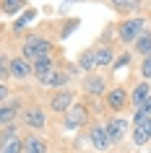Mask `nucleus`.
<instances>
[{"instance_id":"nucleus-1","label":"nucleus","mask_w":151,"mask_h":153,"mask_svg":"<svg viewBox=\"0 0 151 153\" xmlns=\"http://www.w3.org/2000/svg\"><path fill=\"white\" fill-rule=\"evenodd\" d=\"M50 49H52V44H50L47 39H39V36H29V39L24 42V60H42V57L50 55Z\"/></svg>"},{"instance_id":"nucleus-2","label":"nucleus","mask_w":151,"mask_h":153,"mask_svg":"<svg viewBox=\"0 0 151 153\" xmlns=\"http://www.w3.org/2000/svg\"><path fill=\"white\" fill-rule=\"evenodd\" d=\"M146 31V21L143 18H128V21H122L117 29V36L120 42H138V36Z\"/></svg>"},{"instance_id":"nucleus-3","label":"nucleus","mask_w":151,"mask_h":153,"mask_svg":"<svg viewBox=\"0 0 151 153\" xmlns=\"http://www.w3.org/2000/svg\"><path fill=\"white\" fill-rule=\"evenodd\" d=\"M91 143H94V148L96 151H107L112 145V137H110V132H107V125H94L91 127Z\"/></svg>"},{"instance_id":"nucleus-4","label":"nucleus","mask_w":151,"mask_h":153,"mask_svg":"<svg viewBox=\"0 0 151 153\" xmlns=\"http://www.w3.org/2000/svg\"><path fill=\"white\" fill-rule=\"evenodd\" d=\"M86 117H89V114H86V106H78V104H76L71 112L65 114V127H68V130L81 127V125L86 122Z\"/></svg>"},{"instance_id":"nucleus-5","label":"nucleus","mask_w":151,"mask_h":153,"mask_svg":"<svg viewBox=\"0 0 151 153\" xmlns=\"http://www.w3.org/2000/svg\"><path fill=\"white\" fill-rule=\"evenodd\" d=\"M73 94L71 91H60V94H55L52 96V109H55L57 114H63V112H71L73 109Z\"/></svg>"},{"instance_id":"nucleus-6","label":"nucleus","mask_w":151,"mask_h":153,"mask_svg":"<svg viewBox=\"0 0 151 153\" xmlns=\"http://www.w3.org/2000/svg\"><path fill=\"white\" fill-rule=\"evenodd\" d=\"M125 130H128V122L122 120V117H115V120H110V125H107V132H110L112 143H120V140L125 137Z\"/></svg>"},{"instance_id":"nucleus-7","label":"nucleus","mask_w":151,"mask_h":153,"mask_svg":"<svg viewBox=\"0 0 151 153\" xmlns=\"http://www.w3.org/2000/svg\"><path fill=\"white\" fill-rule=\"evenodd\" d=\"M133 140H135L138 145H143V143H149V140H151V117H146V120H141V122H135Z\"/></svg>"},{"instance_id":"nucleus-8","label":"nucleus","mask_w":151,"mask_h":153,"mask_svg":"<svg viewBox=\"0 0 151 153\" xmlns=\"http://www.w3.org/2000/svg\"><path fill=\"white\" fill-rule=\"evenodd\" d=\"M34 73V68H29V62H26L24 57H16V60H11V75L13 78H18V81H24V78H29Z\"/></svg>"},{"instance_id":"nucleus-9","label":"nucleus","mask_w":151,"mask_h":153,"mask_svg":"<svg viewBox=\"0 0 151 153\" xmlns=\"http://www.w3.org/2000/svg\"><path fill=\"white\" fill-rule=\"evenodd\" d=\"M107 104H110V109L120 112V109L128 104V94H125V88H112L110 94H107Z\"/></svg>"},{"instance_id":"nucleus-10","label":"nucleus","mask_w":151,"mask_h":153,"mask_svg":"<svg viewBox=\"0 0 151 153\" xmlns=\"http://www.w3.org/2000/svg\"><path fill=\"white\" fill-rule=\"evenodd\" d=\"M24 122L29 125V127H44V114H42V109H37V106L26 109L24 112Z\"/></svg>"},{"instance_id":"nucleus-11","label":"nucleus","mask_w":151,"mask_h":153,"mask_svg":"<svg viewBox=\"0 0 151 153\" xmlns=\"http://www.w3.org/2000/svg\"><path fill=\"white\" fill-rule=\"evenodd\" d=\"M149 99H151V88H149V83H146V81L138 83V86H135V91H133V104L141 109V106L146 104Z\"/></svg>"},{"instance_id":"nucleus-12","label":"nucleus","mask_w":151,"mask_h":153,"mask_svg":"<svg viewBox=\"0 0 151 153\" xmlns=\"http://www.w3.org/2000/svg\"><path fill=\"white\" fill-rule=\"evenodd\" d=\"M24 153H47V143L39 135H29L26 145H24Z\"/></svg>"},{"instance_id":"nucleus-13","label":"nucleus","mask_w":151,"mask_h":153,"mask_svg":"<svg viewBox=\"0 0 151 153\" xmlns=\"http://www.w3.org/2000/svg\"><path fill=\"white\" fill-rule=\"evenodd\" d=\"M68 83V73H63V70H52L42 81V86H50V88H60V86H65Z\"/></svg>"},{"instance_id":"nucleus-14","label":"nucleus","mask_w":151,"mask_h":153,"mask_svg":"<svg viewBox=\"0 0 151 153\" xmlns=\"http://www.w3.org/2000/svg\"><path fill=\"white\" fill-rule=\"evenodd\" d=\"M52 70H55V68H52V60H50V57H42V60L34 62V75H37L39 81H44Z\"/></svg>"},{"instance_id":"nucleus-15","label":"nucleus","mask_w":151,"mask_h":153,"mask_svg":"<svg viewBox=\"0 0 151 153\" xmlns=\"http://www.w3.org/2000/svg\"><path fill=\"white\" fill-rule=\"evenodd\" d=\"M24 145L21 143V137H8V140H3V148H0V153H24Z\"/></svg>"},{"instance_id":"nucleus-16","label":"nucleus","mask_w":151,"mask_h":153,"mask_svg":"<svg viewBox=\"0 0 151 153\" xmlns=\"http://www.w3.org/2000/svg\"><path fill=\"white\" fill-rule=\"evenodd\" d=\"M18 114V101H13V104H5L3 109H0V122L8 127L11 122H13V117Z\"/></svg>"},{"instance_id":"nucleus-17","label":"nucleus","mask_w":151,"mask_h":153,"mask_svg":"<svg viewBox=\"0 0 151 153\" xmlns=\"http://www.w3.org/2000/svg\"><path fill=\"white\" fill-rule=\"evenodd\" d=\"M94 57H96V68H107V65H115V62H112V49H110V47L94 49Z\"/></svg>"},{"instance_id":"nucleus-18","label":"nucleus","mask_w":151,"mask_h":153,"mask_svg":"<svg viewBox=\"0 0 151 153\" xmlns=\"http://www.w3.org/2000/svg\"><path fill=\"white\" fill-rule=\"evenodd\" d=\"M135 49H138L141 55L151 57V31H143L141 36H138V42H135Z\"/></svg>"},{"instance_id":"nucleus-19","label":"nucleus","mask_w":151,"mask_h":153,"mask_svg":"<svg viewBox=\"0 0 151 153\" xmlns=\"http://www.w3.org/2000/svg\"><path fill=\"white\" fill-rule=\"evenodd\" d=\"M86 91H89V94H94V96H96V94H102V91H104V78H102V75H91V78H86Z\"/></svg>"},{"instance_id":"nucleus-20","label":"nucleus","mask_w":151,"mask_h":153,"mask_svg":"<svg viewBox=\"0 0 151 153\" xmlns=\"http://www.w3.org/2000/svg\"><path fill=\"white\" fill-rule=\"evenodd\" d=\"M78 65H81V70H94L96 68V57H94V49H89V52H83L81 55V60H78Z\"/></svg>"},{"instance_id":"nucleus-21","label":"nucleus","mask_w":151,"mask_h":153,"mask_svg":"<svg viewBox=\"0 0 151 153\" xmlns=\"http://www.w3.org/2000/svg\"><path fill=\"white\" fill-rule=\"evenodd\" d=\"M0 8H3V13H18V10L24 8V3H21V0H3V3H0Z\"/></svg>"},{"instance_id":"nucleus-22","label":"nucleus","mask_w":151,"mask_h":153,"mask_svg":"<svg viewBox=\"0 0 151 153\" xmlns=\"http://www.w3.org/2000/svg\"><path fill=\"white\" fill-rule=\"evenodd\" d=\"M32 18H34V10H26V13H24V18H18V21H16V31H18V29H24V26L29 24Z\"/></svg>"},{"instance_id":"nucleus-23","label":"nucleus","mask_w":151,"mask_h":153,"mask_svg":"<svg viewBox=\"0 0 151 153\" xmlns=\"http://www.w3.org/2000/svg\"><path fill=\"white\" fill-rule=\"evenodd\" d=\"M112 8L115 10H130V8H138V3H120L117 0V3H112Z\"/></svg>"},{"instance_id":"nucleus-24","label":"nucleus","mask_w":151,"mask_h":153,"mask_svg":"<svg viewBox=\"0 0 151 153\" xmlns=\"http://www.w3.org/2000/svg\"><path fill=\"white\" fill-rule=\"evenodd\" d=\"M128 62H130V55H122V57H117V60H115V65H112V68H115V70H122Z\"/></svg>"},{"instance_id":"nucleus-25","label":"nucleus","mask_w":151,"mask_h":153,"mask_svg":"<svg viewBox=\"0 0 151 153\" xmlns=\"http://www.w3.org/2000/svg\"><path fill=\"white\" fill-rule=\"evenodd\" d=\"M141 73H143V78H151V57H146V60H143Z\"/></svg>"},{"instance_id":"nucleus-26","label":"nucleus","mask_w":151,"mask_h":153,"mask_svg":"<svg viewBox=\"0 0 151 153\" xmlns=\"http://www.w3.org/2000/svg\"><path fill=\"white\" fill-rule=\"evenodd\" d=\"M8 94H11V91H8V86H0V99H3V101L8 99Z\"/></svg>"}]
</instances>
